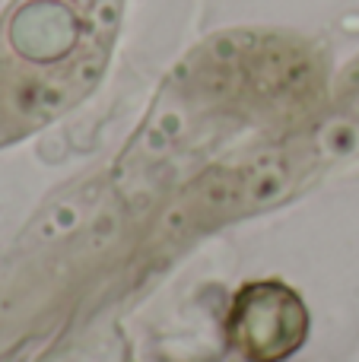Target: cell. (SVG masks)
I'll list each match as a JSON object with an SVG mask.
<instances>
[{
	"label": "cell",
	"instance_id": "6da1fadb",
	"mask_svg": "<svg viewBox=\"0 0 359 362\" xmlns=\"http://www.w3.org/2000/svg\"><path fill=\"white\" fill-rule=\"evenodd\" d=\"M226 334L248 362H280L302 346L309 312L286 283H248L233 299Z\"/></svg>",
	"mask_w": 359,
	"mask_h": 362
}]
</instances>
